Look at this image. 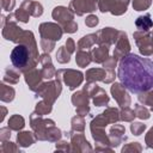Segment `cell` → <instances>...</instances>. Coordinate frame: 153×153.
I'll return each mask as SVG.
<instances>
[{"label":"cell","mask_w":153,"mask_h":153,"mask_svg":"<svg viewBox=\"0 0 153 153\" xmlns=\"http://www.w3.org/2000/svg\"><path fill=\"white\" fill-rule=\"evenodd\" d=\"M11 61H12L13 66L17 67V68L24 67L29 61V50H27V48L23 44H19V45L14 47L12 53H11Z\"/></svg>","instance_id":"2"},{"label":"cell","mask_w":153,"mask_h":153,"mask_svg":"<svg viewBox=\"0 0 153 153\" xmlns=\"http://www.w3.org/2000/svg\"><path fill=\"white\" fill-rule=\"evenodd\" d=\"M117 76L133 93L151 91L153 90V61L137 54H128L120 61Z\"/></svg>","instance_id":"1"}]
</instances>
